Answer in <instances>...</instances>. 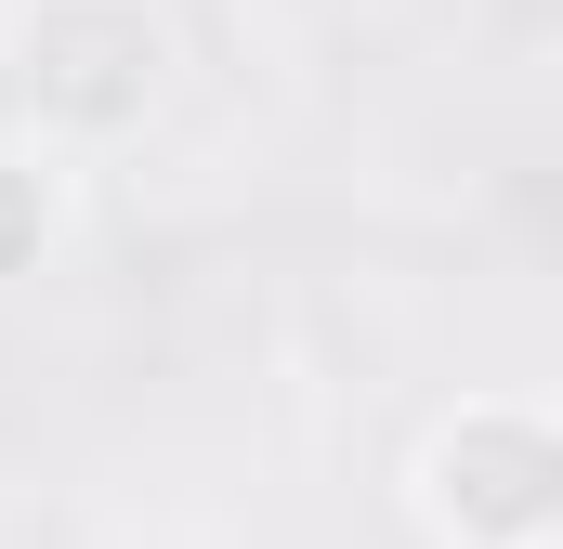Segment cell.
Wrapping results in <instances>:
<instances>
[{
    "label": "cell",
    "mask_w": 563,
    "mask_h": 549,
    "mask_svg": "<svg viewBox=\"0 0 563 549\" xmlns=\"http://www.w3.org/2000/svg\"><path fill=\"white\" fill-rule=\"evenodd\" d=\"M432 524L459 549H525L563 524V432L538 418H459L432 445Z\"/></svg>",
    "instance_id": "cell-1"
},
{
    "label": "cell",
    "mask_w": 563,
    "mask_h": 549,
    "mask_svg": "<svg viewBox=\"0 0 563 549\" xmlns=\"http://www.w3.org/2000/svg\"><path fill=\"white\" fill-rule=\"evenodd\" d=\"M26 92L53 119H79V132L132 119L144 92H157V26H144L132 0H53L26 26Z\"/></svg>",
    "instance_id": "cell-2"
},
{
    "label": "cell",
    "mask_w": 563,
    "mask_h": 549,
    "mask_svg": "<svg viewBox=\"0 0 563 549\" xmlns=\"http://www.w3.org/2000/svg\"><path fill=\"white\" fill-rule=\"evenodd\" d=\"M40 223H53V210H40V170H0V274L40 249Z\"/></svg>",
    "instance_id": "cell-3"
}]
</instances>
